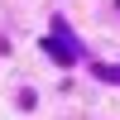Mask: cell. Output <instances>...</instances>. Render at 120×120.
Instances as JSON below:
<instances>
[{"label": "cell", "instance_id": "obj_1", "mask_svg": "<svg viewBox=\"0 0 120 120\" xmlns=\"http://www.w3.org/2000/svg\"><path fill=\"white\" fill-rule=\"evenodd\" d=\"M43 48L58 58V63H77V58H82V43H72V38L63 34V24H58V34H48V38H43Z\"/></svg>", "mask_w": 120, "mask_h": 120}, {"label": "cell", "instance_id": "obj_2", "mask_svg": "<svg viewBox=\"0 0 120 120\" xmlns=\"http://www.w3.org/2000/svg\"><path fill=\"white\" fill-rule=\"evenodd\" d=\"M91 72H96V77H101V82H120V67H106V63H96V67H91Z\"/></svg>", "mask_w": 120, "mask_h": 120}]
</instances>
